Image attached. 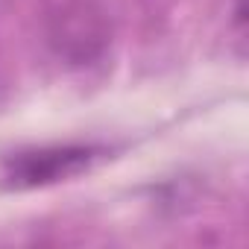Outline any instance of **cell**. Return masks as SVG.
<instances>
[{
  "label": "cell",
  "mask_w": 249,
  "mask_h": 249,
  "mask_svg": "<svg viewBox=\"0 0 249 249\" xmlns=\"http://www.w3.org/2000/svg\"><path fill=\"white\" fill-rule=\"evenodd\" d=\"M111 36V18L94 0H65L47 18L50 50L73 68L97 62L108 50Z\"/></svg>",
  "instance_id": "cell-1"
},
{
  "label": "cell",
  "mask_w": 249,
  "mask_h": 249,
  "mask_svg": "<svg viewBox=\"0 0 249 249\" xmlns=\"http://www.w3.org/2000/svg\"><path fill=\"white\" fill-rule=\"evenodd\" d=\"M94 159H97L94 147H41L6 159L3 170L12 188H41L79 176L94 164Z\"/></svg>",
  "instance_id": "cell-2"
}]
</instances>
